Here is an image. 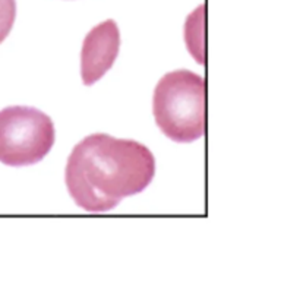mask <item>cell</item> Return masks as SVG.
Wrapping results in <instances>:
<instances>
[{"mask_svg":"<svg viewBox=\"0 0 300 281\" xmlns=\"http://www.w3.org/2000/svg\"><path fill=\"white\" fill-rule=\"evenodd\" d=\"M54 140L53 120L41 110L25 105L0 110V163L33 166L50 153Z\"/></svg>","mask_w":300,"mask_h":281,"instance_id":"cell-3","label":"cell"},{"mask_svg":"<svg viewBox=\"0 0 300 281\" xmlns=\"http://www.w3.org/2000/svg\"><path fill=\"white\" fill-rule=\"evenodd\" d=\"M153 113L160 130L175 142H194L205 132V82L195 72L179 69L157 84Z\"/></svg>","mask_w":300,"mask_h":281,"instance_id":"cell-2","label":"cell"},{"mask_svg":"<svg viewBox=\"0 0 300 281\" xmlns=\"http://www.w3.org/2000/svg\"><path fill=\"white\" fill-rule=\"evenodd\" d=\"M120 50V31L113 19L94 27L84 40L81 50V78L89 87L101 79L113 66Z\"/></svg>","mask_w":300,"mask_h":281,"instance_id":"cell-4","label":"cell"},{"mask_svg":"<svg viewBox=\"0 0 300 281\" xmlns=\"http://www.w3.org/2000/svg\"><path fill=\"white\" fill-rule=\"evenodd\" d=\"M156 175V158L143 144L106 133L84 138L65 172L73 202L88 212H107L122 199L145 191Z\"/></svg>","mask_w":300,"mask_h":281,"instance_id":"cell-1","label":"cell"},{"mask_svg":"<svg viewBox=\"0 0 300 281\" xmlns=\"http://www.w3.org/2000/svg\"><path fill=\"white\" fill-rule=\"evenodd\" d=\"M205 6L201 5L195 9L185 24V41L191 54L201 65L204 63V19H205Z\"/></svg>","mask_w":300,"mask_h":281,"instance_id":"cell-5","label":"cell"},{"mask_svg":"<svg viewBox=\"0 0 300 281\" xmlns=\"http://www.w3.org/2000/svg\"><path fill=\"white\" fill-rule=\"evenodd\" d=\"M17 18V0H0V44L9 35Z\"/></svg>","mask_w":300,"mask_h":281,"instance_id":"cell-6","label":"cell"}]
</instances>
